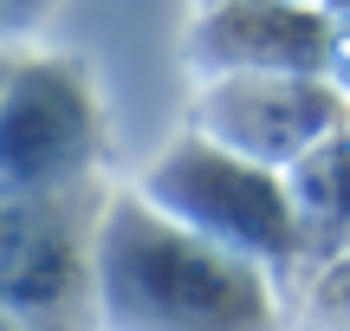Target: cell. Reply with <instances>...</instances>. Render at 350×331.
Wrapping results in <instances>:
<instances>
[{"label": "cell", "instance_id": "8992f818", "mask_svg": "<svg viewBox=\"0 0 350 331\" xmlns=\"http://www.w3.org/2000/svg\"><path fill=\"white\" fill-rule=\"evenodd\" d=\"M195 78L227 72H338L344 26L331 0H208L188 33Z\"/></svg>", "mask_w": 350, "mask_h": 331}, {"label": "cell", "instance_id": "7a4b0ae2", "mask_svg": "<svg viewBox=\"0 0 350 331\" xmlns=\"http://www.w3.org/2000/svg\"><path fill=\"white\" fill-rule=\"evenodd\" d=\"M111 182L0 189V306L20 331H104L98 325V228Z\"/></svg>", "mask_w": 350, "mask_h": 331}, {"label": "cell", "instance_id": "3957f363", "mask_svg": "<svg viewBox=\"0 0 350 331\" xmlns=\"http://www.w3.org/2000/svg\"><path fill=\"white\" fill-rule=\"evenodd\" d=\"M163 215H175L182 228L208 234L214 247L253 260L279 280L292 267V254L305 247V215L299 195H292L286 169H266L253 156L227 150V143L201 137V130H182L137 182Z\"/></svg>", "mask_w": 350, "mask_h": 331}, {"label": "cell", "instance_id": "52a82bcc", "mask_svg": "<svg viewBox=\"0 0 350 331\" xmlns=\"http://www.w3.org/2000/svg\"><path fill=\"white\" fill-rule=\"evenodd\" d=\"M52 13H59V0H0V46L26 52L39 33H46Z\"/></svg>", "mask_w": 350, "mask_h": 331}, {"label": "cell", "instance_id": "5b68a950", "mask_svg": "<svg viewBox=\"0 0 350 331\" xmlns=\"http://www.w3.org/2000/svg\"><path fill=\"white\" fill-rule=\"evenodd\" d=\"M201 137L253 156L266 169H292L344 130L338 72H227L201 78L195 124Z\"/></svg>", "mask_w": 350, "mask_h": 331}, {"label": "cell", "instance_id": "6da1fadb", "mask_svg": "<svg viewBox=\"0 0 350 331\" xmlns=\"http://www.w3.org/2000/svg\"><path fill=\"white\" fill-rule=\"evenodd\" d=\"M98 325L104 331H279L266 267L182 228L143 189H111L98 228Z\"/></svg>", "mask_w": 350, "mask_h": 331}, {"label": "cell", "instance_id": "30bf717a", "mask_svg": "<svg viewBox=\"0 0 350 331\" xmlns=\"http://www.w3.org/2000/svg\"><path fill=\"white\" fill-rule=\"evenodd\" d=\"M201 7H208V0H201Z\"/></svg>", "mask_w": 350, "mask_h": 331}, {"label": "cell", "instance_id": "ba28073f", "mask_svg": "<svg viewBox=\"0 0 350 331\" xmlns=\"http://www.w3.org/2000/svg\"><path fill=\"white\" fill-rule=\"evenodd\" d=\"M13 59H20V52H13V46H0V85H7V72H13Z\"/></svg>", "mask_w": 350, "mask_h": 331}, {"label": "cell", "instance_id": "9c48e42d", "mask_svg": "<svg viewBox=\"0 0 350 331\" xmlns=\"http://www.w3.org/2000/svg\"><path fill=\"white\" fill-rule=\"evenodd\" d=\"M0 331H20V319H13V312H7V306H0Z\"/></svg>", "mask_w": 350, "mask_h": 331}, {"label": "cell", "instance_id": "277c9868", "mask_svg": "<svg viewBox=\"0 0 350 331\" xmlns=\"http://www.w3.org/2000/svg\"><path fill=\"white\" fill-rule=\"evenodd\" d=\"M111 117H104L98 78L72 52H33L13 59L0 85V189H72L104 176Z\"/></svg>", "mask_w": 350, "mask_h": 331}]
</instances>
